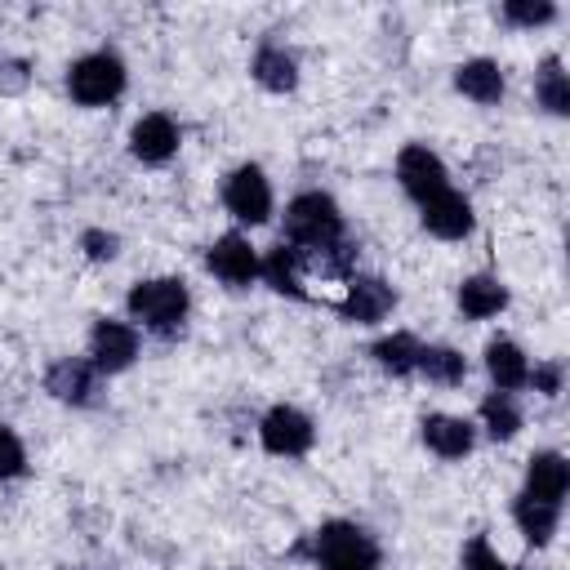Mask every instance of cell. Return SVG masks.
<instances>
[{"label": "cell", "instance_id": "ffe728a7", "mask_svg": "<svg viewBox=\"0 0 570 570\" xmlns=\"http://www.w3.org/2000/svg\"><path fill=\"white\" fill-rule=\"evenodd\" d=\"M254 80L263 85V89H272V94H285V89H294L298 85V62L281 49V45H263L258 53H254Z\"/></svg>", "mask_w": 570, "mask_h": 570}, {"label": "cell", "instance_id": "d6986e66", "mask_svg": "<svg viewBox=\"0 0 570 570\" xmlns=\"http://www.w3.org/2000/svg\"><path fill=\"white\" fill-rule=\"evenodd\" d=\"M459 307H463V316H472V321L499 316V312L508 307V289H503L494 276H468V281L459 285Z\"/></svg>", "mask_w": 570, "mask_h": 570}, {"label": "cell", "instance_id": "4fadbf2b", "mask_svg": "<svg viewBox=\"0 0 570 570\" xmlns=\"http://www.w3.org/2000/svg\"><path fill=\"white\" fill-rule=\"evenodd\" d=\"M45 387H49L58 401L85 405V401H94V392H98V370H94V361H85V356H62V361L49 365Z\"/></svg>", "mask_w": 570, "mask_h": 570}, {"label": "cell", "instance_id": "30bf717a", "mask_svg": "<svg viewBox=\"0 0 570 570\" xmlns=\"http://www.w3.org/2000/svg\"><path fill=\"white\" fill-rule=\"evenodd\" d=\"M392 303H396V294H392L387 281H379V276H352L347 281V294L334 307L347 321H356V325H374V321H383L392 312Z\"/></svg>", "mask_w": 570, "mask_h": 570}, {"label": "cell", "instance_id": "f546056e", "mask_svg": "<svg viewBox=\"0 0 570 570\" xmlns=\"http://www.w3.org/2000/svg\"><path fill=\"white\" fill-rule=\"evenodd\" d=\"M80 245H85V254L98 258V263H102V258H116V249H120V240H116L111 232H98V227H89V232L80 236Z\"/></svg>", "mask_w": 570, "mask_h": 570}, {"label": "cell", "instance_id": "7a4b0ae2", "mask_svg": "<svg viewBox=\"0 0 570 570\" xmlns=\"http://www.w3.org/2000/svg\"><path fill=\"white\" fill-rule=\"evenodd\" d=\"M187 307H191V298H187V285L178 276H151V281H138L129 289V316L142 321L147 330H160V334L178 330Z\"/></svg>", "mask_w": 570, "mask_h": 570}, {"label": "cell", "instance_id": "3957f363", "mask_svg": "<svg viewBox=\"0 0 570 570\" xmlns=\"http://www.w3.org/2000/svg\"><path fill=\"white\" fill-rule=\"evenodd\" d=\"M312 543H316V566L321 570H379L374 539L352 521H325L312 534Z\"/></svg>", "mask_w": 570, "mask_h": 570}, {"label": "cell", "instance_id": "83f0119b", "mask_svg": "<svg viewBox=\"0 0 570 570\" xmlns=\"http://www.w3.org/2000/svg\"><path fill=\"white\" fill-rule=\"evenodd\" d=\"M27 468V450H22V441L9 432V428H0V481L4 476H18Z\"/></svg>", "mask_w": 570, "mask_h": 570}, {"label": "cell", "instance_id": "6da1fadb", "mask_svg": "<svg viewBox=\"0 0 570 570\" xmlns=\"http://www.w3.org/2000/svg\"><path fill=\"white\" fill-rule=\"evenodd\" d=\"M285 232L289 245L303 254H325L343 245V214L325 191H298L285 209Z\"/></svg>", "mask_w": 570, "mask_h": 570}, {"label": "cell", "instance_id": "9c48e42d", "mask_svg": "<svg viewBox=\"0 0 570 570\" xmlns=\"http://www.w3.org/2000/svg\"><path fill=\"white\" fill-rule=\"evenodd\" d=\"M419 214H423V227H428L432 236H441V240H459V236H468L472 223H476V218H472V200H468L463 191H454V187L428 196V200L419 205Z\"/></svg>", "mask_w": 570, "mask_h": 570}, {"label": "cell", "instance_id": "cb8c5ba5", "mask_svg": "<svg viewBox=\"0 0 570 570\" xmlns=\"http://www.w3.org/2000/svg\"><path fill=\"white\" fill-rule=\"evenodd\" d=\"M428 383H441V387H454L463 383L468 374V361L454 352V347H419V365H414Z\"/></svg>", "mask_w": 570, "mask_h": 570}, {"label": "cell", "instance_id": "7c38bea8", "mask_svg": "<svg viewBox=\"0 0 570 570\" xmlns=\"http://www.w3.org/2000/svg\"><path fill=\"white\" fill-rule=\"evenodd\" d=\"M209 272L218 281H227V285H249L258 276V254H254V245L240 232H227L209 249Z\"/></svg>", "mask_w": 570, "mask_h": 570}, {"label": "cell", "instance_id": "8992f818", "mask_svg": "<svg viewBox=\"0 0 570 570\" xmlns=\"http://www.w3.org/2000/svg\"><path fill=\"white\" fill-rule=\"evenodd\" d=\"M312 436H316L312 419L303 410H294V405H272L263 414V423H258V441H263L267 454H285V459L307 454L312 450Z\"/></svg>", "mask_w": 570, "mask_h": 570}, {"label": "cell", "instance_id": "ba28073f", "mask_svg": "<svg viewBox=\"0 0 570 570\" xmlns=\"http://www.w3.org/2000/svg\"><path fill=\"white\" fill-rule=\"evenodd\" d=\"M396 178H401V187H405L419 205H423L428 196H436V191H445V187H450V174H445L441 156H436V151H428L423 142L401 147V156H396Z\"/></svg>", "mask_w": 570, "mask_h": 570}, {"label": "cell", "instance_id": "8fae6325", "mask_svg": "<svg viewBox=\"0 0 570 570\" xmlns=\"http://www.w3.org/2000/svg\"><path fill=\"white\" fill-rule=\"evenodd\" d=\"M129 151L142 165H165L178 151V125L165 111H147L134 129H129Z\"/></svg>", "mask_w": 570, "mask_h": 570}, {"label": "cell", "instance_id": "e0dca14e", "mask_svg": "<svg viewBox=\"0 0 570 570\" xmlns=\"http://www.w3.org/2000/svg\"><path fill=\"white\" fill-rule=\"evenodd\" d=\"M454 85H459L472 102H485V107L503 98V71H499V62H490V58H468V62H459Z\"/></svg>", "mask_w": 570, "mask_h": 570}, {"label": "cell", "instance_id": "9a60e30c", "mask_svg": "<svg viewBox=\"0 0 570 570\" xmlns=\"http://www.w3.org/2000/svg\"><path fill=\"white\" fill-rule=\"evenodd\" d=\"M476 432L468 419H454V414H428L423 419V445L441 459H463L472 450Z\"/></svg>", "mask_w": 570, "mask_h": 570}, {"label": "cell", "instance_id": "7402d4cb", "mask_svg": "<svg viewBox=\"0 0 570 570\" xmlns=\"http://www.w3.org/2000/svg\"><path fill=\"white\" fill-rule=\"evenodd\" d=\"M419 338L414 334H405V330H396V334H387V338H379L370 352H374V361L387 370V374H414V365H419Z\"/></svg>", "mask_w": 570, "mask_h": 570}, {"label": "cell", "instance_id": "ac0fdd59", "mask_svg": "<svg viewBox=\"0 0 570 570\" xmlns=\"http://www.w3.org/2000/svg\"><path fill=\"white\" fill-rule=\"evenodd\" d=\"M298 272H303V263H298V249L294 245H276L263 263H258V276L276 289V294H289V298H307V289H303V281H298Z\"/></svg>", "mask_w": 570, "mask_h": 570}, {"label": "cell", "instance_id": "4316f807", "mask_svg": "<svg viewBox=\"0 0 570 570\" xmlns=\"http://www.w3.org/2000/svg\"><path fill=\"white\" fill-rule=\"evenodd\" d=\"M463 570H512V566L490 548V539H485V534H476V539L463 548Z\"/></svg>", "mask_w": 570, "mask_h": 570}, {"label": "cell", "instance_id": "5b68a950", "mask_svg": "<svg viewBox=\"0 0 570 570\" xmlns=\"http://www.w3.org/2000/svg\"><path fill=\"white\" fill-rule=\"evenodd\" d=\"M223 205H227L232 218L258 227V223L272 218V183L263 178L258 165H240V169H232L227 183H223Z\"/></svg>", "mask_w": 570, "mask_h": 570}, {"label": "cell", "instance_id": "d4e9b609", "mask_svg": "<svg viewBox=\"0 0 570 570\" xmlns=\"http://www.w3.org/2000/svg\"><path fill=\"white\" fill-rule=\"evenodd\" d=\"M481 423H485V432H490L494 441H508V436L521 432V410H517V401H512L508 392H490V396L481 401Z\"/></svg>", "mask_w": 570, "mask_h": 570}, {"label": "cell", "instance_id": "277c9868", "mask_svg": "<svg viewBox=\"0 0 570 570\" xmlns=\"http://www.w3.org/2000/svg\"><path fill=\"white\" fill-rule=\"evenodd\" d=\"M67 85H71V98H76V102L102 107V102H111V98L125 89V62H120L116 53H107V49L85 53L80 62H71Z\"/></svg>", "mask_w": 570, "mask_h": 570}, {"label": "cell", "instance_id": "52a82bcc", "mask_svg": "<svg viewBox=\"0 0 570 570\" xmlns=\"http://www.w3.org/2000/svg\"><path fill=\"white\" fill-rule=\"evenodd\" d=\"M138 356V330L125 321H98L89 330V361L98 374H120Z\"/></svg>", "mask_w": 570, "mask_h": 570}, {"label": "cell", "instance_id": "5bb4252c", "mask_svg": "<svg viewBox=\"0 0 570 570\" xmlns=\"http://www.w3.org/2000/svg\"><path fill=\"white\" fill-rule=\"evenodd\" d=\"M566 490H570V463H566L557 450H539V454H530V468H525V494L561 508Z\"/></svg>", "mask_w": 570, "mask_h": 570}, {"label": "cell", "instance_id": "2e32d148", "mask_svg": "<svg viewBox=\"0 0 570 570\" xmlns=\"http://www.w3.org/2000/svg\"><path fill=\"white\" fill-rule=\"evenodd\" d=\"M485 370H490L499 392H517L530 379V361H525V352L512 338H490L485 343Z\"/></svg>", "mask_w": 570, "mask_h": 570}, {"label": "cell", "instance_id": "484cf974", "mask_svg": "<svg viewBox=\"0 0 570 570\" xmlns=\"http://www.w3.org/2000/svg\"><path fill=\"white\" fill-rule=\"evenodd\" d=\"M503 18H508L512 27H543V22L557 18V9H552L548 0H508V4H503Z\"/></svg>", "mask_w": 570, "mask_h": 570}, {"label": "cell", "instance_id": "f1b7e54d", "mask_svg": "<svg viewBox=\"0 0 570 570\" xmlns=\"http://www.w3.org/2000/svg\"><path fill=\"white\" fill-rule=\"evenodd\" d=\"M561 379H566L561 361H543V365H534V370H530V379H525V383H534V392H543V396H557V392H561Z\"/></svg>", "mask_w": 570, "mask_h": 570}, {"label": "cell", "instance_id": "603a6c76", "mask_svg": "<svg viewBox=\"0 0 570 570\" xmlns=\"http://www.w3.org/2000/svg\"><path fill=\"white\" fill-rule=\"evenodd\" d=\"M534 98H539V107H548L552 116H566V111H570V80H566V71H561V58H557V53L543 58V67H539V76H534Z\"/></svg>", "mask_w": 570, "mask_h": 570}, {"label": "cell", "instance_id": "44dd1931", "mask_svg": "<svg viewBox=\"0 0 570 570\" xmlns=\"http://www.w3.org/2000/svg\"><path fill=\"white\" fill-rule=\"evenodd\" d=\"M557 503H543V499H530V494H521L517 499V508H512V517H517V530L534 543V548H543L552 534H557Z\"/></svg>", "mask_w": 570, "mask_h": 570}]
</instances>
